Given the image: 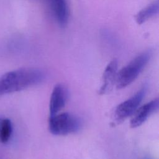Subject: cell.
I'll list each match as a JSON object with an SVG mask.
<instances>
[{
    "label": "cell",
    "instance_id": "7",
    "mask_svg": "<svg viewBox=\"0 0 159 159\" xmlns=\"http://www.w3.org/2000/svg\"><path fill=\"white\" fill-rule=\"evenodd\" d=\"M158 98H155L138 108L132 115L130 123V127L136 128L142 125L152 114L158 110Z\"/></svg>",
    "mask_w": 159,
    "mask_h": 159
},
{
    "label": "cell",
    "instance_id": "11",
    "mask_svg": "<svg viewBox=\"0 0 159 159\" xmlns=\"http://www.w3.org/2000/svg\"><path fill=\"white\" fill-rule=\"evenodd\" d=\"M142 159H152V158H149V157H145V158H142Z\"/></svg>",
    "mask_w": 159,
    "mask_h": 159
},
{
    "label": "cell",
    "instance_id": "10",
    "mask_svg": "<svg viewBox=\"0 0 159 159\" xmlns=\"http://www.w3.org/2000/svg\"><path fill=\"white\" fill-rule=\"evenodd\" d=\"M12 126L11 121L9 119L1 120L0 125V140L2 143H7L12 134Z\"/></svg>",
    "mask_w": 159,
    "mask_h": 159
},
{
    "label": "cell",
    "instance_id": "9",
    "mask_svg": "<svg viewBox=\"0 0 159 159\" xmlns=\"http://www.w3.org/2000/svg\"><path fill=\"white\" fill-rule=\"evenodd\" d=\"M158 1H156L136 14L135 16L136 22L138 24H142L152 17L157 15L158 12Z\"/></svg>",
    "mask_w": 159,
    "mask_h": 159
},
{
    "label": "cell",
    "instance_id": "1",
    "mask_svg": "<svg viewBox=\"0 0 159 159\" xmlns=\"http://www.w3.org/2000/svg\"><path fill=\"white\" fill-rule=\"evenodd\" d=\"M45 78L44 72L36 68H22L7 72L0 78V95L38 85L43 81Z\"/></svg>",
    "mask_w": 159,
    "mask_h": 159
},
{
    "label": "cell",
    "instance_id": "12",
    "mask_svg": "<svg viewBox=\"0 0 159 159\" xmlns=\"http://www.w3.org/2000/svg\"><path fill=\"white\" fill-rule=\"evenodd\" d=\"M1 120H2V119H0V125H1Z\"/></svg>",
    "mask_w": 159,
    "mask_h": 159
},
{
    "label": "cell",
    "instance_id": "3",
    "mask_svg": "<svg viewBox=\"0 0 159 159\" xmlns=\"http://www.w3.org/2000/svg\"><path fill=\"white\" fill-rule=\"evenodd\" d=\"M82 127L81 119L76 116L63 112L50 116L49 131L55 135H66L78 132Z\"/></svg>",
    "mask_w": 159,
    "mask_h": 159
},
{
    "label": "cell",
    "instance_id": "5",
    "mask_svg": "<svg viewBox=\"0 0 159 159\" xmlns=\"http://www.w3.org/2000/svg\"><path fill=\"white\" fill-rule=\"evenodd\" d=\"M68 98V91L66 87L61 84H57L52 92L50 104V116H55L59 113L65 107Z\"/></svg>",
    "mask_w": 159,
    "mask_h": 159
},
{
    "label": "cell",
    "instance_id": "2",
    "mask_svg": "<svg viewBox=\"0 0 159 159\" xmlns=\"http://www.w3.org/2000/svg\"><path fill=\"white\" fill-rule=\"evenodd\" d=\"M151 57V51H145L135 57L126 66L119 71L116 83L117 88H124L135 81L147 66Z\"/></svg>",
    "mask_w": 159,
    "mask_h": 159
},
{
    "label": "cell",
    "instance_id": "8",
    "mask_svg": "<svg viewBox=\"0 0 159 159\" xmlns=\"http://www.w3.org/2000/svg\"><path fill=\"white\" fill-rule=\"evenodd\" d=\"M52 11L61 26H65L68 20V7L66 0H49Z\"/></svg>",
    "mask_w": 159,
    "mask_h": 159
},
{
    "label": "cell",
    "instance_id": "6",
    "mask_svg": "<svg viewBox=\"0 0 159 159\" xmlns=\"http://www.w3.org/2000/svg\"><path fill=\"white\" fill-rule=\"evenodd\" d=\"M117 73L118 61L117 59L114 58L107 64L104 71L102 84L99 90V94H106L112 91L116 83Z\"/></svg>",
    "mask_w": 159,
    "mask_h": 159
},
{
    "label": "cell",
    "instance_id": "4",
    "mask_svg": "<svg viewBox=\"0 0 159 159\" xmlns=\"http://www.w3.org/2000/svg\"><path fill=\"white\" fill-rule=\"evenodd\" d=\"M147 92V86H143L135 94L119 104L114 111V120L119 124L131 116L138 109Z\"/></svg>",
    "mask_w": 159,
    "mask_h": 159
}]
</instances>
